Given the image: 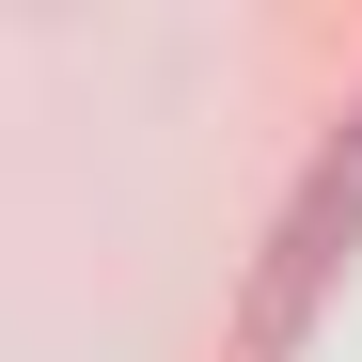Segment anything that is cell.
<instances>
[{
  "mask_svg": "<svg viewBox=\"0 0 362 362\" xmlns=\"http://www.w3.org/2000/svg\"><path fill=\"white\" fill-rule=\"evenodd\" d=\"M362 252V110H346V142H315V173H299V205L268 236V284H252V362H284L299 331H315V299L346 284Z\"/></svg>",
  "mask_w": 362,
  "mask_h": 362,
  "instance_id": "1",
  "label": "cell"
}]
</instances>
